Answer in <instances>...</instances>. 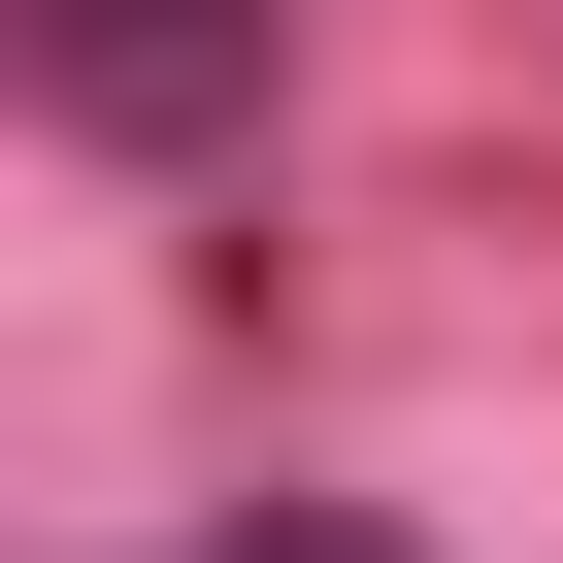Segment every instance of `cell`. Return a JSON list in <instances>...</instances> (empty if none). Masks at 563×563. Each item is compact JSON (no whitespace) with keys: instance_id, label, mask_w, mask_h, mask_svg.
I'll list each match as a JSON object with an SVG mask.
<instances>
[{"instance_id":"1","label":"cell","mask_w":563,"mask_h":563,"mask_svg":"<svg viewBox=\"0 0 563 563\" xmlns=\"http://www.w3.org/2000/svg\"><path fill=\"white\" fill-rule=\"evenodd\" d=\"M34 67H67L100 133H199V100L265 67V0H34Z\"/></svg>"},{"instance_id":"2","label":"cell","mask_w":563,"mask_h":563,"mask_svg":"<svg viewBox=\"0 0 563 563\" xmlns=\"http://www.w3.org/2000/svg\"><path fill=\"white\" fill-rule=\"evenodd\" d=\"M265 563H365V530H265Z\"/></svg>"}]
</instances>
